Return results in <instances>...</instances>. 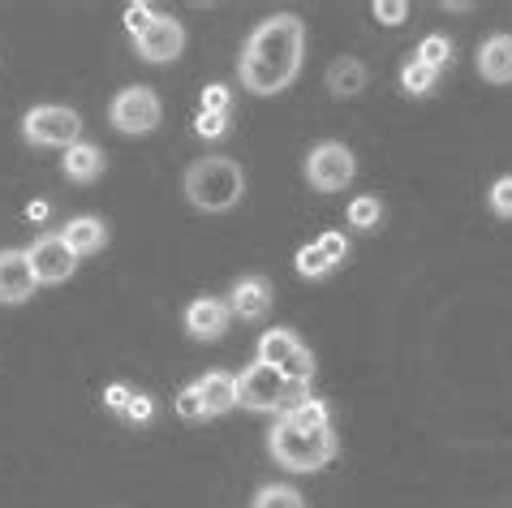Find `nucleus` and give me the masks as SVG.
Returning a JSON list of instances; mask_svg holds the SVG:
<instances>
[{
  "label": "nucleus",
  "mask_w": 512,
  "mask_h": 508,
  "mask_svg": "<svg viewBox=\"0 0 512 508\" xmlns=\"http://www.w3.org/2000/svg\"><path fill=\"white\" fill-rule=\"evenodd\" d=\"M194 134L198 138H224V134H229V117H220V112H198V117H194Z\"/></svg>",
  "instance_id": "cd10ccee"
},
{
  "label": "nucleus",
  "mask_w": 512,
  "mask_h": 508,
  "mask_svg": "<svg viewBox=\"0 0 512 508\" xmlns=\"http://www.w3.org/2000/svg\"><path fill=\"white\" fill-rule=\"evenodd\" d=\"M177 414L186 418V422H203L207 418V409H203V401H198V388L194 384L177 392Z\"/></svg>",
  "instance_id": "c85d7f7f"
},
{
  "label": "nucleus",
  "mask_w": 512,
  "mask_h": 508,
  "mask_svg": "<svg viewBox=\"0 0 512 508\" xmlns=\"http://www.w3.org/2000/svg\"><path fill=\"white\" fill-rule=\"evenodd\" d=\"M280 422H289V427H297V431H332V409H327V401L306 397L302 405L284 409Z\"/></svg>",
  "instance_id": "6ab92c4d"
},
{
  "label": "nucleus",
  "mask_w": 512,
  "mask_h": 508,
  "mask_svg": "<svg viewBox=\"0 0 512 508\" xmlns=\"http://www.w3.org/2000/svg\"><path fill=\"white\" fill-rule=\"evenodd\" d=\"M293 263H297V276H306V280H323V276H332V272H336V267L327 263V254H323L315 242L297 250V259H293Z\"/></svg>",
  "instance_id": "412c9836"
},
{
  "label": "nucleus",
  "mask_w": 512,
  "mask_h": 508,
  "mask_svg": "<svg viewBox=\"0 0 512 508\" xmlns=\"http://www.w3.org/2000/svg\"><path fill=\"white\" fill-rule=\"evenodd\" d=\"M310 397V388H297V384H284V379L272 371V366H263V362H254L241 371L237 379V405H246L254 409V414H284V409H293V405H302Z\"/></svg>",
  "instance_id": "20e7f679"
},
{
  "label": "nucleus",
  "mask_w": 512,
  "mask_h": 508,
  "mask_svg": "<svg viewBox=\"0 0 512 508\" xmlns=\"http://www.w3.org/2000/svg\"><path fill=\"white\" fill-rule=\"evenodd\" d=\"M375 18H379L383 26H401V22L409 18V5H401V0H379V5H375Z\"/></svg>",
  "instance_id": "2f4dec72"
},
{
  "label": "nucleus",
  "mask_w": 512,
  "mask_h": 508,
  "mask_svg": "<svg viewBox=\"0 0 512 508\" xmlns=\"http://www.w3.org/2000/svg\"><path fill=\"white\" fill-rule=\"evenodd\" d=\"M254 362L272 366L284 384H297V388H310V379H315V354H310L302 345V336L289 332V328L263 332L259 349H254Z\"/></svg>",
  "instance_id": "39448f33"
},
{
  "label": "nucleus",
  "mask_w": 512,
  "mask_h": 508,
  "mask_svg": "<svg viewBox=\"0 0 512 508\" xmlns=\"http://www.w3.org/2000/svg\"><path fill=\"white\" fill-rule=\"evenodd\" d=\"M401 87L409 95H426V91L435 87V69H426L418 56H414V61H405V69H401Z\"/></svg>",
  "instance_id": "5701e85b"
},
{
  "label": "nucleus",
  "mask_w": 512,
  "mask_h": 508,
  "mask_svg": "<svg viewBox=\"0 0 512 508\" xmlns=\"http://www.w3.org/2000/svg\"><path fill=\"white\" fill-rule=\"evenodd\" d=\"M250 508H306V500H302V491L289 483H267V487H259V496H254Z\"/></svg>",
  "instance_id": "aec40b11"
},
{
  "label": "nucleus",
  "mask_w": 512,
  "mask_h": 508,
  "mask_svg": "<svg viewBox=\"0 0 512 508\" xmlns=\"http://www.w3.org/2000/svg\"><path fill=\"white\" fill-rule=\"evenodd\" d=\"M414 56H418V61H422L426 69H435V74H439V69H444V65L452 61V44H448L444 35H426Z\"/></svg>",
  "instance_id": "4be33fe9"
},
{
  "label": "nucleus",
  "mask_w": 512,
  "mask_h": 508,
  "mask_svg": "<svg viewBox=\"0 0 512 508\" xmlns=\"http://www.w3.org/2000/svg\"><path fill=\"white\" fill-rule=\"evenodd\" d=\"M26 263L35 272V285H61V280L74 276L78 254L61 242V233H44L26 246Z\"/></svg>",
  "instance_id": "1a4fd4ad"
},
{
  "label": "nucleus",
  "mask_w": 512,
  "mask_h": 508,
  "mask_svg": "<svg viewBox=\"0 0 512 508\" xmlns=\"http://www.w3.org/2000/svg\"><path fill=\"white\" fill-rule=\"evenodd\" d=\"M229 319H233V310L224 298H194L186 306V332L194 341H220L229 332Z\"/></svg>",
  "instance_id": "f8f14e48"
},
{
  "label": "nucleus",
  "mask_w": 512,
  "mask_h": 508,
  "mask_svg": "<svg viewBox=\"0 0 512 508\" xmlns=\"http://www.w3.org/2000/svg\"><path fill=\"white\" fill-rule=\"evenodd\" d=\"M315 246L327 254V263H332V267H340V263L349 259V237H345V233H323Z\"/></svg>",
  "instance_id": "bb28decb"
},
{
  "label": "nucleus",
  "mask_w": 512,
  "mask_h": 508,
  "mask_svg": "<svg viewBox=\"0 0 512 508\" xmlns=\"http://www.w3.org/2000/svg\"><path fill=\"white\" fill-rule=\"evenodd\" d=\"M487 199H491V211H495V216H500V220H512V173L495 181Z\"/></svg>",
  "instance_id": "393cba45"
},
{
  "label": "nucleus",
  "mask_w": 512,
  "mask_h": 508,
  "mask_svg": "<svg viewBox=\"0 0 512 508\" xmlns=\"http://www.w3.org/2000/svg\"><path fill=\"white\" fill-rule=\"evenodd\" d=\"M229 310L241 323H259L272 310V280L267 276H241L229 293Z\"/></svg>",
  "instance_id": "ddd939ff"
},
{
  "label": "nucleus",
  "mask_w": 512,
  "mask_h": 508,
  "mask_svg": "<svg viewBox=\"0 0 512 508\" xmlns=\"http://www.w3.org/2000/svg\"><path fill=\"white\" fill-rule=\"evenodd\" d=\"M181 48H186V31H181V22L168 18V13H160V18H155L147 31L134 39V52H138L147 65H168V61H177Z\"/></svg>",
  "instance_id": "9d476101"
},
{
  "label": "nucleus",
  "mask_w": 512,
  "mask_h": 508,
  "mask_svg": "<svg viewBox=\"0 0 512 508\" xmlns=\"http://www.w3.org/2000/svg\"><path fill=\"white\" fill-rule=\"evenodd\" d=\"M155 18H160V13H155L151 5H130V9H125V31H130V35L138 39V35L147 31V26H151Z\"/></svg>",
  "instance_id": "7c9ffc66"
},
{
  "label": "nucleus",
  "mask_w": 512,
  "mask_h": 508,
  "mask_svg": "<svg viewBox=\"0 0 512 508\" xmlns=\"http://www.w3.org/2000/svg\"><path fill=\"white\" fill-rule=\"evenodd\" d=\"M379 220H383V207H379V199H353L349 203V224L353 229H379Z\"/></svg>",
  "instance_id": "b1692460"
},
{
  "label": "nucleus",
  "mask_w": 512,
  "mask_h": 508,
  "mask_svg": "<svg viewBox=\"0 0 512 508\" xmlns=\"http://www.w3.org/2000/svg\"><path fill=\"white\" fill-rule=\"evenodd\" d=\"M35 272L26 250H0V306H22L35 298Z\"/></svg>",
  "instance_id": "9b49d317"
},
{
  "label": "nucleus",
  "mask_w": 512,
  "mask_h": 508,
  "mask_svg": "<svg viewBox=\"0 0 512 508\" xmlns=\"http://www.w3.org/2000/svg\"><path fill=\"white\" fill-rule=\"evenodd\" d=\"M246 194V173L229 155H211V160L190 164L186 173V199L198 211H233Z\"/></svg>",
  "instance_id": "f03ea898"
},
{
  "label": "nucleus",
  "mask_w": 512,
  "mask_h": 508,
  "mask_svg": "<svg viewBox=\"0 0 512 508\" xmlns=\"http://www.w3.org/2000/svg\"><path fill=\"white\" fill-rule=\"evenodd\" d=\"M198 401H203L207 409V418H220V414H229V409H237V375L229 371H211L198 379Z\"/></svg>",
  "instance_id": "2eb2a0df"
},
{
  "label": "nucleus",
  "mask_w": 512,
  "mask_h": 508,
  "mask_svg": "<svg viewBox=\"0 0 512 508\" xmlns=\"http://www.w3.org/2000/svg\"><path fill=\"white\" fill-rule=\"evenodd\" d=\"M26 216H31V220H44V216H48V203H31V207H26Z\"/></svg>",
  "instance_id": "72a5a7b5"
},
{
  "label": "nucleus",
  "mask_w": 512,
  "mask_h": 508,
  "mask_svg": "<svg viewBox=\"0 0 512 508\" xmlns=\"http://www.w3.org/2000/svg\"><path fill=\"white\" fill-rule=\"evenodd\" d=\"M125 422H134V427H147V422L155 418V401L147 397V392H134L130 397V405H125V414H121Z\"/></svg>",
  "instance_id": "a878e982"
},
{
  "label": "nucleus",
  "mask_w": 512,
  "mask_h": 508,
  "mask_svg": "<svg viewBox=\"0 0 512 508\" xmlns=\"http://www.w3.org/2000/svg\"><path fill=\"white\" fill-rule=\"evenodd\" d=\"M267 453L276 457V465H284V470H293V474H315L336 457V435L332 431H297L276 418L272 435H267Z\"/></svg>",
  "instance_id": "7ed1b4c3"
},
{
  "label": "nucleus",
  "mask_w": 512,
  "mask_h": 508,
  "mask_svg": "<svg viewBox=\"0 0 512 508\" xmlns=\"http://www.w3.org/2000/svg\"><path fill=\"white\" fill-rule=\"evenodd\" d=\"M164 117V104H160V95H155L151 87H125L117 91V100L108 104V121L117 125L121 134H151L155 125H160Z\"/></svg>",
  "instance_id": "0eeeda50"
},
{
  "label": "nucleus",
  "mask_w": 512,
  "mask_h": 508,
  "mask_svg": "<svg viewBox=\"0 0 512 508\" xmlns=\"http://www.w3.org/2000/svg\"><path fill=\"white\" fill-rule=\"evenodd\" d=\"M327 91L349 100V95H362L366 91V65L358 56H340L336 65H327Z\"/></svg>",
  "instance_id": "a211bd4d"
},
{
  "label": "nucleus",
  "mask_w": 512,
  "mask_h": 508,
  "mask_svg": "<svg viewBox=\"0 0 512 508\" xmlns=\"http://www.w3.org/2000/svg\"><path fill=\"white\" fill-rule=\"evenodd\" d=\"M229 104H233V91L229 87H220V82L203 87V112H220V117H229Z\"/></svg>",
  "instance_id": "c756f323"
},
{
  "label": "nucleus",
  "mask_w": 512,
  "mask_h": 508,
  "mask_svg": "<svg viewBox=\"0 0 512 508\" xmlns=\"http://www.w3.org/2000/svg\"><path fill=\"white\" fill-rule=\"evenodd\" d=\"M61 173L69 181H78V186H91V181L104 173V151H99L95 143H74L61 160Z\"/></svg>",
  "instance_id": "f3484780"
},
{
  "label": "nucleus",
  "mask_w": 512,
  "mask_h": 508,
  "mask_svg": "<svg viewBox=\"0 0 512 508\" xmlns=\"http://www.w3.org/2000/svg\"><path fill=\"white\" fill-rule=\"evenodd\" d=\"M478 74L495 82V87H508L512 82V35L495 31L491 39H482L478 48Z\"/></svg>",
  "instance_id": "4468645a"
},
{
  "label": "nucleus",
  "mask_w": 512,
  "mask_h": 508,
  "mask_svg": "<svg viewBox=\"0 0 512 508\" xmlns=\"http://www.w3.org/2000/svg\"><path fill=\"white\" fill-rule=\"evenodd\" d=\"M61 242L78 254V259H87V254H99L108 242V224L99 220V216H74L61 229Z\"/></svg>",
  "instance_id": "dca6fc26"
},
{
  "label": "nucleus",
  "mask_w": 512,
  "mask_h": 508,
  "mask_svg": "<svg viewBox=\"0 0 512 508\" xmlns=\"http://www.w3.org/2000/svg\"><path fill=\"white\" fill-rule=\"evenodd\" d=\"M302 52H306V26L293 13H276V18L259 22L237 61L241 87L254 95L284 91L297 78V69H302Z\"/></svg>",
  "instance_id": "f257e3e1"
},
{
  "label": "nucleus",
  "mask_w": 512,
  "mask_h": 508,
  "mask_svg": "<svg viewBox=\"0 0 512 508\" xmlns=\"http://www.w3.org/2000/svg\"><path fill=\"white\" fill-rule=\"evenodd\" d=\"M353 173H358V160H353V151L345 143H319L315 151L306 155V181L315 186L319 194H336V190H345Z\"/></svg>",
  "instance_id": "6e6552de"
},
{
  "label": "nucleus",
  "mask_w": 512,
  "mask_h": 508,
  "mask_svg": "<svg viewBox=\"0 0 512 508\" xmlns=\"http://www.w3.org/2000/svg\"><path fill=\"white\" fill-rule=\"evenodd\" d=\"M22 138L31 147H74L82 143V117L61 104H39L22 117Z\"/></svg>",
  "instance_id": "423d86ee"
},
{
  "label": "nucleus",
  "mask_w": 512,
  "mask_h": 508,
  "mask_svg": "<svg viewBox=\"0 0 512 508\" xmlns=\"http://www.w3.org/2000/svg\"><path fill=\"white\" fill-rule=\"evenodd\" d=\"M130 397H134V392L125 388V384H112V388L104 392V405L112 409V414H125V405H130Z\"/></svg>",
  "instance_id": "473e14b6"
}]
</instances>
